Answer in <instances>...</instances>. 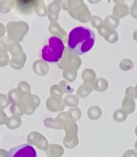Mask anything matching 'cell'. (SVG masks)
Returning <instances> with one entry per match:
<instances>
[{"label":"cell","mask_w":137,"mask_h":157,"mask_svg":"<svg viewBox=\"0 0 137 157\" xmlns=\"http://www.w3.org/2000/svg\"><path fill=\"white\" fill-rule=\"evenodd\" d=\"M122 108L128 114H132V113H134L136 109V103L134 98L125 96L122 101Z\"/></svg>","instance_id":"cell-20"},{"label":"cell","mask_w":137,"mask_h":157,"mask_svg":"<svg viewBox=\"0 0 137 157\" xmlns=\"http://www.w3.org/2000/svg\"><path fill=\"white\" fill-rule=\"evenodd\" d=\"M129 12V7L124 3H118L113 8V15L118 18L128 16Z\"/></svg>","instance_id":"cell-18"},{"label":"cell","mask_w":137,"mask_h":157,"mask_svg":"<svg viewBox=\"0 0 137 157\" xmlns=\"http://www.w3.org/2000/svg\"><path fill=\"white\" fill-rule=\"evenodd\" d=\"M131 15L136 19H137V0H134V3L131 7Z\"/></svg>","instance_id":"cell-45"},{"label":"cell","mask_w":137,"mask_h":157,"mask_svg":"<svg viewBox=\"0 0 137 157\" xmlns=\"http://www.w3.org/2000/svg\"><path fill=\"white\" fill-rule=\"evenodd\" d=\"M14 5L13 0H2L0 2V12L3 13H8Z\"/></svg>","instance_id":"cell-29"},{"label":"cell","mask_w":137,"mask_h":157,"mask_svg":"<svg viewBox=\"0 0 137 157\" xmlns=\"http://www.w3.org/2000/svg\"><path fill=\"white\" fill-rule=\"evenodd\" d=\"M114 2L116 4H118V3H123L125 2V0H114Z\"/></svg>","instance_id":"cell-53"},{"label":"cell","mask_w":137,"mask_h":157,"mask_svg":"<svg viewBox=\"0 0 137 157\" xmlns=\"http://www.w3.org/2000/svg\"><path fill=\"white\" fill-rule=\"evenodd\" d=\"M119 66L120 70L126 71L132 70L134 67V63H133V61L131 59L126 58V59H124L120 61Z\"/></svg>","instance_id":"cell-33"},{"label":"cell","mask_w":137,"mask_h":157,"mask_svg":"<svg viewBox=\"0 0 137 157\" xmlns=\"http://www.w3.org/2000/svg\"><path fill=\"white\" fill-rule=\"evenodd\" d=\"M102 111L99 106H91V107L88 109V117L91 119V120H98V119H99L102 117Z\"/></svg>","instance_id":"cell-24"},{"label":"cell","mask_w":137,"mask_h":157,"mask_svg":"<svg viewBox=\"0 0 137 157\" xmlns=\"http://www.w3.org/2000/svg\"><path fill=\"white\" fill-rule=\"evenodd\" d=\"M82 78L84 83L93 84L96 79V74L94 70L87 68L82 71Z\"/></svg>","instance_id":"cell-22"},{"label":"cell","mask_w":137,"mask_h":157,"mask_svg":"<svg viewBox=\"0 0 137 157\" xmlns=\"http://www.w3.org/2000/svg\"><path fill=\"white\" fill-rule=\"evenodd\" d=\"M133 39L137 42V30H136V31H135L134 33H133Z\"/></svg>","instance_id":"cell-51"},{"label":"cell","mask_w":137,"mask_h":157,"mask_svg":"<svg viewBox=\"0 0 137 157\" xmlns=\"http://www.w3.org/2000/svg\"><path fill=\"white\" fill-rule=\"evenodd\" d=\"M37 153L32 146L29 144H24L12 148L8 152V156H29L37 157Z\"/></svg>","instance_id":"cell-8"},{"label":"cell","mask_w":137,"mask_h":157,"mask_svg":"<svg viewBox=\"0 0 137 157\" xmlns=\"http://www.w3.org/2000/svg\"><path fill=\"white\" fill-rule=\"evenodd\" d=\"M9 56L7 52L0 51V67H4L9 62Z\"/></svg>","instance_id":"cell-41"},{"label":"cell","mask_w":137,"mask_h":157,"mask_svg":"<svg viewBox=\"0 0 137 157\" xmlns=\"http://www.w3.org/2000/svg\"><path fill=\"white\" fill-rule=\"evenodd\" d=\"M64 103L66 106L70 107H75L80 103V99L76 95L68 94L64 98Z\"/></svg>","instance_id":"cell-26"},{"label":"cell","mask_w":137,"mask_h":157,"mask_svg":"<svg viewBox=\"0 0 137 157\" xmlns=\"http://www.w3.org/2000/svg\"><path fill=\"white\" fill-rule=\"evenodd\" d=\"M65 104L63 98L51 96L46 101V107L51 112H58L63 111L65 108Z\"/></svg>","instance_id":"cell-12"},{"label":"cell","mask_w":137,"mask_h":157,"mask_svg":"<svg viewBox=\"0 0 137 157\" xmlns=\"http://www.w3.org/2000/svg\"><path fill=\"white\" fill-rule=\"evenodd\" d=\"M94 89L98 92H104L108 88L109 84L108 82L106 80L105 78H98L95 79L94 82L93 83Z\"/></svg>","instance_id":"cell-23"},{"label":"cell","mask_w":137,"mask_h":157,"mask_svg":"<svg viewBox=\"0 0 137 157\" xmlns=\"http://www.w3.org/2000/svg\"><path fill=\"white\" fill-rule=\"evenodd\" d=\"M8 156V152L4 149H0V157Z\"/></svg>","instance_id":"cell-50"},{"label":"cell","mask_w":137,"mask_h":157,"mask_svg":"<svg viewBox=\"0 0 137 157\" xmlns=\"http://www.w3.org/2000/svg\"><path fill=\"white\" fill-rule=\"evenodd\" d=\"M16 9L26 14L32 13L39 0H13Z\"/></svg>","instance_id":"cell-11"},{"label":"cell","mask_w":137,"mask_h":157,"mask_svg":"<svg viewBox=\"0 0 137 157\" xmlns=\"http://www.w3.org/2000/svg\"><path fill=\"white\" fill-rule=\"evenodd\" d=\"M101 0H88V2L91 3H97L100 2Z\"/></svg>","instance_id":"cell-52"},{"label":"cell","mask_w":137,"mask_h":157,"mask_svg":"<svg viewBox=\"0 0 137 157\" xmlns=\"http://www.w3.org/2000/svg\"><path fill=\"white\" fill-rule=\"evenodd\" d=\"M90 21H91V25L94 27H95V28H96L97 29L102 25L103 23H104L100 17H99L98 16H91Z\"/></svg>","instance_id":"cell-43"},{"label":"cell","mask_w":137,"mask_h":157,"mask_svg":"<svg viewBox=\"0 0 137 157\" xmlns=\"http://www.w3.org/2000/svg\"><path fill=\"white\" fill-rule=\"evenodd\" d=\"M8 116H7L5 111L3 109H0V125L5 124L8 120Z\"/></svg>","instance_id":"cell-46"},{"label":"cell","mask_w":137,"mask_h":157,"mask_svg":"<svg viewBox=\"0 0 137 157\" xmlns=\"http://www.w3.org/2000/svg\"><path fill=\"white\" fill-rule=\"evenodd\" d=\"M49 30L53 36H56L60 38L63 40L64 44H65L67 42L68 40V35L67 33L64 30L59 24L57 22H51L49 27Z\"/></svg>","instance_id":"cell-13"},{"label":"cell","mask_w":137,"mask_h":157,"mask_svg":"<svg viewBox=\"0 0 137 157\" xmlns=\"http://www.w3.org/2000/svg\"><path fill=\"white\" fill-rule=\"evenodd\" d=\"M18 103L22 105L24 113L28 115L34 114L36 108L39 107L40 103V98L36 94L29 93H20Z\"/></svg>","instance_id":"cell-7"},{"label":"cell","mask_w":137,"mask_h":157,"mask_svg":"<svg viewBox=\"0 0 137 157\" xmlns=\"http://www.w3.org/2000/svg\"><path fill=\"white\" fill-rule=\"evenodd\" d=\"M8 98L9 103H18L19 98H20V93L18 89H12L8 92Z\"/></svg>","instance_id":"cell-35"},{"label":"cell","mask_w":137,"mask_h":157,"mask_svg":"<svg viewBox=\"0 0 137 157\" xmlns=\"http://www.w3.org/2000/svg\"><path fill=\"white\" fill-rule=\"evenodd\" d=\"M67 11L72 18L83 23H87L91 18V13L83 0H68Z\"/></svg>","instance_id":"cell-4"},{"label":"cell","mask_w":137,"mask_h":157,"mask_svg":"<svg viewBox=\"0 0 137 157\" xmlns=\"http://www.w3.org/2000/svg\"><path fill=\"white\" fill-rule=\"evenodd\" d=\"M9 45L10 43L7 37H3V38L0 39V51L7 52Z\"/></svg>","instance_id":"cell-42"},{"label":"cell","mask_w":137,"mask_h":157,"mask_svg":"<svg viewBox=\"0 0 137 157\" xmlns=\"http://www.w3.org/2000/svg\"><path fill=\"white\" fill-rule=\"evenodd\" d=\"M124 157H129V156H133V157H137V151L136 150H128V151H126L124 155Z\"/></svg>","instance_id":"cell-47"},{"label":"cell","mask_w":137,"mask_h":157,"mask_svg":"<svg viewBox=\"0 0 137 157\" xmlns=\"http://www.w3.org/2000/svg\"><path fill=\"white\" fill-rule=\"evenodd\" d=\"M104 23L113 29H116L120 25V20L114 15H109L104 20Z\"/></svg>","instance_id":"cell-30"},{"label":"cell","mask_w":137,"mask_h":157,"mask_svg":"<svg viewBox=\"0 0 137 157\" xmlns=\"http://www.w3.org/2000/svg\"><path fill=\"white\" fill-rule=\"evenodd\" d=\"M65 44L56 36L49 37L48 43L41 50L40 56L44 61L50 63H57L62 57L65 51Z\"/></svg>","instance_id":"cell-3"},{"label":"cell","mask_w":137,"mask_h":157,"mask_svg":"<svg viewBox=\"0 0 137 157\" xmlns=\"http://www.w3.org/2000/svg\"><path fill=\"white\" fill-rule=\"evenodd\" d=\"M135 134L137 136V126H136V128H135Z\"/></svg>","instance_id":"cell-55"},{"label":"cell","mask_w":137,"mask_h":157,"mask_svg":"<svg viewBox=\"0 0 137 157\" xmlns=\"http://www.w3.org/2000/svg\"><path fill=\"white\" fill-rule=\"evenodd\" d=\"M95 40V34L90 29L78 26L68 34L67 46L72 52L80 56L90 52L94 45Z\"/></svg>","instance_id":"cell-1"},{"label":"cell","mask_w":137,"mask_h":157,"mask_svg":"<svg viewBox=\"0 0 137 157\" xmlns=\"http://www.w3.org/2000/svg\"><path fill=\"white\" fill-rule=\"evenodd\" d=\"M57 120L62 125L65 132L63 144L67 148H74L79 144L78 126L67 112H61L57 116Z\"/></svg>","instance_id":"cell-2"},{"label":"cell","mask_w":137,"mask_h":157,"mask_svg":"<svg viewBox=\"0 0 137 157\" xmlns=\"http://www.w3.org/2000/svg\"><path fill=\"white\" fill-rule=\"evenodd\" d=\"M44 125L46 128L55 129H63V127L59 122L57 121L56 118L49 117L46 118L44 120Z\"/></svg>","instance_id":"cell-27"},{"label":"cell","mask_w":137,"mask_h":157,"mask_svg":"<svg viewBox=\"0 0 137 157\" xmlns=\"http://www.w3.org/2000/svg\"><path fill=\"white\" fill-rule=\"evenodd\" d=\"M27 141L31 145L36 146V148L41 151H46L49 147V142L45 136L38 132H31L28 135Z\"/></svg>","instance_id":"cell-9"},{"label":"cell","mask_w":137,"mask_h":157,"mask_svg":"<svg viewBox=\"0 0 137 157\" xmlns=\"http://www.w3.org/2000/svg\"><path fill=\"white\" fill-rule=\"evenodd\" d=\"M63 76L67 81L72 82H74L77 76V71L73 70H64Z\"/></svg>","instance_id":"cell-31"},{"label":"cell","mask_w":137,"mask_h":157,"mask_svg":"<svg viewBox=\"0 0 137 157\" xmlns=\"http://www.w3.org/2000/svg\"><path fill=\"white\" fill-rule=\"evenodd\" d=\"M32 68L34 73L40 76H46L49 71V66L46 61L41 59L34 61Z\"/></svg>","instance_id":"cell-16"},{"label":"cell","mask_w":137,"mask_h":157,"mask_svg":"<svg viewBox=\"0 0 137 157\" xmlns=\"http://www.w3.org/2000/svg\"><path fill=\"white\" fill-rule=\"evenodd\" d=\"M98 30L99 34L104 37L106 41L109 43H115L118 40V34L117 31L105 23H103L98 29Z\"/></svg>","instance_id":"cell-10"},{"label":"cell","mask_w":137,"mask_h":157,"mask_svg":"<svg viewBox=\"0 0 137 157\" xmlns=\"http://www.w3.org/2000/svg\"><path fill=\"white\" fill-rule=\"evenodd\" d=\"M10 112L12 113V114L18 115L20 117H22L24 113V111L22 105L19 103H12V105L10 107Z\"/></svg>","instance_id":"cell-34"},{"label":"cell","mask_w":137,"mask_h":157,"mask_svg":"<svg viewBox=\"0 0 137 157\" xmlns=\"http://www.w3.org/2000/svg\"><path fill=\"white\" fill-rule=\"evenodd\" d=\"M128 113H126L124 109H118L114 112L113 113V119L114 120L118 123L124 122L128 117Z\"/></svg>","instance_id":"cell-25"},{"label":"cell","mask_w":137,"mask_h":157,"mask_svg":"<svg viewBox=\"0 0 137 157\" xmlns=\"http://www.w3.org/2000/svg\"><path fill=\"white\" fill-rule=\"evenodd\" d=\"M125 96L132 98H137V84L135 87L129 86L125 90Z\"/></svg>","instance_id":"cell-39"},{"label":"cell","mask_w":137,"mask_h":157,"mask_svg":"<svg viewBox=\"0 0 137 157\" xmlns=\"http://www.w3.org/2000/svg\"><path fill=\"white\" fill-rule=\"evenodd\" d=\"M8 51L9 52V53L12 54V56H15V55L18 54L22 52V47L21 45H20V44H19V43L15 42L13 43H11L9 45Z\"/></svg>","instance_id":"cell-38"},{"label":"cell","mask_w":137,"mask_h":157,"mask_svg":"<svg viewBox=\"0 0 137 157\" xmlns=\"http://www.w3.org/2000/svg\"><path fill=\"white\" fill-rule=\"evenodd\" d=\"M64 154V148L62 146L56 144L49 145L46 151V155L49 157H60Z\"/></svg>","instance_id":"cell-17"},{"label":"cell","mask_w":137,"mask_h":157,"mask_svg":"<svg viewBox=\"0 0 137 157\" xmlns=\"http://www.w3.org/2000/svg\"><path fill=\"white\" fill-rule=\"evenodd\" d=\"M59 86H61V89L63 90L64 93L71 94L74 91L73 88H71L65 80H61L59 83Z\"/></svg>","instance_id":"cell-40"},{"label":"cell","mask_w":137,"mask_h":157,"mask_svg":"<svg viewBox=\"0 0 137 157\" xmlns=\"http://www.w3.org/2000/svg\"><path fill=\"white\" fill-rule=\"evenodd\" d=\"M6 29L5 26H3L2 23H0V38L5 35Z\"/></svg>","instance_id":"cell-49"},{"label":"cell","mask_w":137,"mask_h":157,"mask_svg":"<svg viewBox=\"0 0 137 157\" xmlns=\"http://www.w3.org/2000/svg\"><path fill=\"white\" fill-rule=\"evenodd\" d=\"M54 1H57L60 3L61 6L65 10H67V5H68V0H54Z\"/></svg>","instance_id":"cell-48"},{"label":"cell","mask_w":137,"mask_h":157,"mask_svg":"<svg viewBox=\"0 0 137 157\" xmlns=\"http://www.w3.org/2000/svg\"><path fill=\"white\" fill-rule=\"evenodd\" d=\"M34 10L38 15L40 17H44L47 15V10L43 0H39L34 7Z\"/></svg>","instance_id":"cell-28"},{"label":"cell","mask_w":137,"mask_h":157,"mask_svg":"<svg viewBox=\"0 0 137 157\" xmlns=\"http://www.w3.org/2000/svg\"><path fill=\"white\" fill-rule=\"evenodd\" d=\"M17 89L18 90L20 94L23 93H31V88L30 84L26 81H22L18 84Z\"/></svg>","instance_id":"cell-37"},{"label":"cell","mask_w":137,"mask_h":157,"mask_svg":"<svg viewBox=\"0 0 137 157\" xmlns=\"http://www.w3.org/2000/svg\"><path fill=\"white\" fill-rule=\"evenodd\" d=\"M94 90L93 84L83 83L77 88L76 93L79 97L83 98L90 94Z\"/></svg>","instance_id":"cell-19"},{"label":"cell","mask_w":137,"mask_h":157,"mask_svg":"<svg viewBox=\"0 0 137 157\" xmlns=\"http://www.w3.org/2000/svg\"><path fill=\"white\" fill-rule=\"evenodd\" d=\"M6 124L7 128L9 129H18L22 125V119L20 116L13 115L8 118Z\"/></svg>","instance_id":"cell-21"},{"label":"cell","mask_w":137,"mask_h":157,"mask_svg":"<svg viewBox=\"0 0 137 157\" xmlns=\"http://www.w3.org/2000/svg\"><path fill=\"white\" fill-rule=\"evenodd\" d=\"M81 65V59L78 55L68 48V46L65 51L61 59L57 62V66L61 70H78Z\"/></svg>","instance_id":"cell-5"},{"label":"cell","mask_w":137,"mask_h":157,"mask_svg":"<svg viewBox=\"0 0 137 157\" xmlns=\"http://www.w3.org/2000/svg\"><path fill=\"white\" fill-rule=\"evenodd\" d=\"M9 105V101L6 94L0 93V109H6Z\"/></svg>","instance_id":"cell-44"},{"label":"cell","mask_w":137,"mask_h":157,"mask_svg":"<svg viewBox=\"0 0 137 157\" xmlns=\"http://www.w3.org/2000/svg\"><path fill=\"white\" fill-rule=\"evenodd\" d=\"M8 38L13 42L22 41L28 32L29 26L26 22H10L6 26Z\"/></svg>","instance_id":"cell-6"},{"label":"cell","mask_w":137,"mask_h":157,"mask_svg":"<svg viewBox=\"0 0 137 157\" xmlns=\"http://www.w3.org/2000/svg\"><path fill=\"white\" fill-rule=\"evenodd\" d=\"M26 59L27 57L26 53L22 51L21 52L15 56H12V59L10 61V66L15 70H20L24 66Z\"/></svg>","instance_id":"cell-15"},{"label":"cell","mask_w":137,"mask_h":157,"mask_svg":"<svg viewBox=\"0 0 137 157\" xmlns=\"http://www.w3.org/2000/svg\"><path fill=\"white\" fill-rule=\"evenodd\" d=\"M61 4L59 2L54 1L47 7V15L51 22H56L59 19V13L61 11Z\"/></svg>","instance_id":"cell-14"},{"label":"cell","mask_w":137,"mask_h":157,"mask_svg":"<svg viewBox=\"0 0 137 157\" xmlns=\"http://www.w3.org/2000/svg\"><path fill=\"white\" fill-rule=\"evenodd\" d=\"M135 149L137 151V140L136 141V142H135Z\"/></svg>","instance_id":"cell-54"},{"label":"cell","mask_w":137,"mask_h":157,"mask_svg":"<svg viewBox=\"0 0 137 157\" xmlns=\"http://www.w3.org/2000/svg\"><path fill=\"white\" fill-rule=\"evenodd\" d=\"M68 114L69 115V117L74 120L75 121H77L80 120L81 117V111L80 108L78 107H72L69 109V110L68 111Z\"/></svg>","instance_id":"cell-32"},{"label":"cell","mask_w":137,"mask_h":157,"mask_svg":"<svg viewBox=\"0 0 137 157\" xmlns=\"http://www.w3.org/2000/svg\"><path fill=\"white\" fill-rule=\"evenodd\" d=\"M50 93L51 96L59 97V98H63V91L61 89L59 84H54L51 86L50 89Z\"/></svg>","instance_id":"cell-36"}]
</instances>
